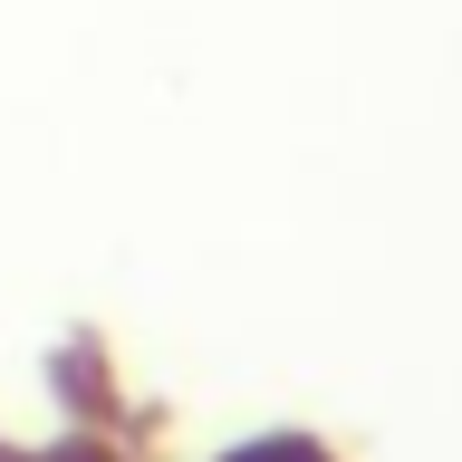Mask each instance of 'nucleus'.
<instances>
[{"mask_svg": "<svg viewBox=\"0 0 462 462\" xmlns=\"http://www.w3.org/2000/svg\"><path fill=\"white\" fill-rule=\"evenodd\" d=\"M0 462H29V453H10V443H0Z\"/></svg>", "mask_w": 462, "mask_h": 462, "instance_id": "nucleus-3", "label": "nucleus"}, {"mask_svg": "<svg viewBox=\"0 0 462 462\" xmlns=\"http://www.w3.org/2000/svg\"><path fill=\"white\" fill-rule=\"evenodd\" d=\"M222 462H337V453L309 443V433H260V443H241V453H222Z\"/></svg>", "mask_w": 462, "mask_h": 462, "instance_id": "nucleus-1", "label": "nucleus"}, {"mask_svg": "<svg viewBox=\"0 0 462 462\" xmlns=\"http://www.w3.org/2000/svg\"><path fill=\"white\" fill-rule=\"evenodd\" d=\"M39 462H116V453H97V443H68V453H39Z\"/></svg>", "mask_w": 462, "mask_h": 462, "instance_id": "nucleus-2", "label": "nucleus"}]
</instances>
